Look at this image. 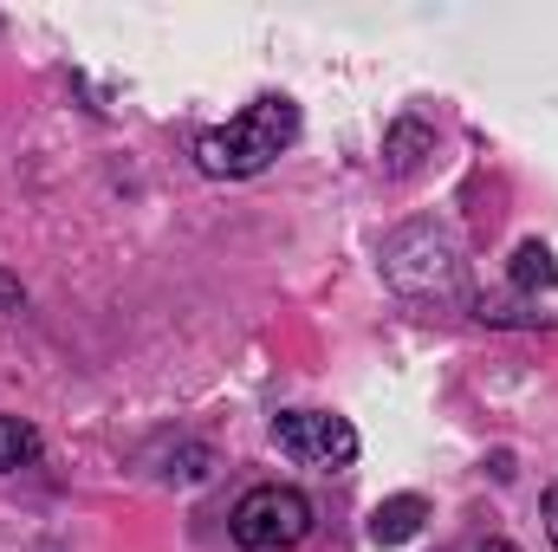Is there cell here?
I'll return each instance as SVG.
<instances>
[{
  "instance_id": "cell-6",
  "label": "cell",
  "mask_w": 558,
  "mask_h": 552,
  "mask_svg": "<svg viewBox=\"0 0 558 552\" xmlns=\"http://www.w3.org/2000/svg\"><path fill=\"white\" fill-rule=\"evenodd\" d=\"M428 149H435V131L416 124V118H403V124H390V137H384V169H390V176H416Z\"/></svg>"
},
{
  "instance_id": "cell-4",
  "label": "cell",
  "mask_w": 558,
  "mask_h": 552,
  "mask_svg": "<svg viewBox=\"0 0 558 552\" xmlns=\"http://www.w3.org/2000/svg\"><path fill=\"white\" fill-rule=\"evenodd\" d=\"M274 442H279V455H292L305 468H351L357 461V429L344 416H325V410L274 416Z\"/></svg>"
},
{
  "instance_id": "cell-10",
  "label": "cell",
  "mask_w": 558,
  "mask_h": 552,
  "mask_svg": "<svg viewBox=\"0 0 558 552\" xmlns=\"http://www.w3.org/2000/svg\"><path fill=\"white\" fill-rule=\"evenodd\" d=\"M539 514H546V540L558 547V481L546 488V507H539Z\"/></svg>"
},
{
  "instance_id": "cell-3",
  "label": "cell",
  "mask_w": 558,
  "mask_h": 552,
  "mask_svg": "<svg viewBox=\"0 0 558 552\" xmlns=\"http://www.w3.org/2000/svg\"><path fill=\"white\" fill-rule=\"evenodd\" d=\"M312 501L299 494V488H254V494H241V507H234V547L247 552H286L299 547V540H312Z\"/></svg>"
},
{
  "instance_id": "cell-1",
  "label": "cell",
  "mask_w": 558,
  "mask_h": 552,
  "mask_svg": "<svg viewBox=\"0 0 558 552\" xmlns=\"http://www.w3.org/2000/svg\"><path fill=\"white\" fill-rule=\"evenodd\" d=\"M292 137H299V105L292 98H254L241 118H228L221 131L195 143V163L208 176H260Z\"/></svg>"
},
{
  "instance_id": "cell-11",
  "label": "cell",
  "mask_w": 558,
  "mask_h": 552,
  "mask_svg": "<svg viewBox=\"0 0 558 552\" xmlns=\"http://www.w3.org/2000/svg\"><path fill=\"white\" fill-rule=\"evenodd\" d=\"M474 552H520L513 540H487V547H474Z\"/></svg>"
},
{
  "instance_id": "cell-9",
  "label": "cell",
  "mask_w": 558,
  "mask_h": 552,
  "mask_svg": "<svg viewBox=\"0 0 558 552\" xmlns=\"http://www.w3.org/2000/svg\"><path fill=\"white\" fill-rule=\"evenodd\" d=\"M20 305H26V286L0 267V312H20Z\"/></svg>"
},
{
  "instance_id": "cell-8",
  "label": "cell",
  "mask_w": 558,
  "mask_h": 552,
  "mask_svg": "<svg viewBox=\"0 0 558 552\" xmlns=\"http://www.w3.org/2000/svg\"><path fill=\"white\" fill-rule=\"evenodd\" d=\"M33 455H39V429H33V422H20V416H0V475L26 468Z\"/></svg>"
},
{
  "instance_id": "cell-7",
  "label": "cell",
  "mask_w": 558,
  "mask_h": 552,
  "mask_svg": "<svg viewBox=\"0 0 558 552\" xmlns=\"http://www.w3.org/2000/svg\"><path fill=\"white\" fill-rule=\"evenodd\" d=\"M513 286L520 292H553L558 286V261H553L546 241H520L513 248Z\"/></svg>"
},
{
  "instance_id": "cell-5",
  "label": "cell",
  "mask_w": 558,
  "mask_h": 552,
  "mask_svg": "<svg viewBox=\"0 0 558 552\" xmlns=\"http://www.w3.org/2000/svg\"><path fill=\"white\" fill-rule=\"evenodd\" d=\"M422 520H428V501L422 494H390V501H377V514H371V540L377 547H403V540H416Z\"/></svg>"
},
{
  "instance_id": "cell-2",
  "label": "cell",
  "mask_w": 558,
  "mask_h": 552,
  "mask_svg": "<svg viewBox=\"0 0 558 552\" xmlns=\"http://www.w3.org/2000/svg\"><path fill=\"white\" fill-rule=\"evenodd\" d=\"M384 274L397 292H416V299H441V292H454V279H461V254H454V241H448V228H435V221H416V228H397L390 241H384Z\"/></svg>"
}]
</instances>
